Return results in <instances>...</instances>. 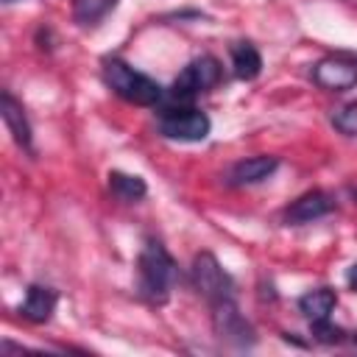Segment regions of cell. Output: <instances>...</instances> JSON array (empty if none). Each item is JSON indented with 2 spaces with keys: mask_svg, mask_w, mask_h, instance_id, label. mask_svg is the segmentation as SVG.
I'll list each match as a JSON object with an SVG mask.
<instances>
[{
  "mask_svg": "<svg viewBox=\"0 0 357 357\" xmlns=\"http://www.w3.org/2000/svg\"><path fill=\"white\" fill-rule=\"evenodd\" d=\"M176 279L178 265L170 257V251L159 240H145L139 251V293L153 304H165L170 298Z\"/></svg>",
  "mask_w": 357,
  "mask_h": 357,
  "instance_id": "cell-1",
  "label": "cell"
},
{
  "mask_svg": "<svg viewBox=\"0 0 357 357\" xmlns=\"http://www.w3.org/2000/svg\"><path fill=\"white\" fill-rule=\"evenodd\" d=\"M100 73H103L106 86L134 106H153L162 100V86L151 75L126 64L123 59H103Z\"/></svg>",
  "mask_w": 357,
  "mask_h": 357,
  "instance_id": "cell-2",
  "label": "cell"
},
{
  "mask_svg": "<svg viewBox=\"0 0 357 357\" xmlns=\"http://www.w3.org/2000/svg\"><path fill=\"white\" fill-rule=\"evenodd\" d=\"M220 75H223L220 61H218L215 56L204 53V56L192 59V61H190V64L176 75V81H173V86H170V92H167V95H170V100H173V103L178 100V106H184V103H190L195 95L209 92L212 86H218Z\"/></svg>",
  "mask_w": 357,
  "mask_h": 357,
  "instance_id": "cell-3",
  "label": "cell"
},
{
  "mask_svg": "<svg viewBox=\"0 0 357 357\" xmlns=\"http://www.w3.org/2000/svg\"><path fill=\"white\" fill-rule=\"evenodd\" d=\"M159 131L167 139H178V142H201L209 137L212 123L206 117V112L184 103V106H167L165 112H159Z\"/></svg>",
  "mask_w": 357,
  "mask_h": 357,
  "instance_id": "cell-4",
  "label": "cell"
},
{
  "mask_svg": "<svg viewBox=\"0 0 357 357\" xmlns=\"http://www.w3.org/2000/svg\"><path fill=\"white\" fill-rule=\"evenodd\" d=\"M190 279H192V287L209 301H220V298H234V282L231 276L223 271V265L218 262V257L212 251H201L192 257V265H190Z\"/></svg>",
  "mask_w": 357,
  "mask_h": 357,
  "instance_id": "cell-5",
  "label": "cell"
},
{
  "mask_svg": "<svg viewBox=\"0 0 357 357\" xmlns=\"http://www.w3.org/2000/svg\"><path fill=\"white\" fill-rule=\"evenodd\" d=\"M312 81L329 92H346L357 86V53L354 50H335L326 53L312 67Z\"/></svg>",
  "mask_w": 357,
  "mask_h": 357,
  "instance_id": "cell-6",
  "label": "cell"
},
{
  "mask_svg": "<svg viewBox=\"0 0 357 357\" xmlns=\"http://www.w3.org/2000/svg\"><path fill=\"white\" fill-rule=\"evenodd\" d=\"M212 326H215V335L234 349H248L257 343V332L245 321V315L237 310L234 298H220L212 304Z\"/></svg>",
  "mask_w": 357,
  "mask_h": 357,
  "instance_id": "cell-7",
  "label": "cell"
},
{
  "mask_svg": "<svg viewBox=\"0 0 357 357\" xmlns=\"http://www.w3.org/2000/svg\"><path fill=\"white\" fill-rule=\"evenodd\" d=\"M335 209V198L324 190H310L304 195H298L287 209H284V223L287 226H301V223H312L324 215H329Z\"/></svg>",
  "mask_w": 357,
  "mask_h": 357,
  "instance_id": "cell-8",
  "label": "cell"
},
{
  "mask_svg": "<svg viewBox=\"0 0 357 357\" xmlns=\"http://www.w3.org/2000/svg\"><path fill=\"white\" fill-rule=\"evenodd\" d=\"M0 112H3V120H6V128H8L11 139H14L22 151L33 153V131H31V123H28V117H25L22 103H20L8 89H3V95H0Z\"/></svg>",
  "mask_w": 357,
  "mask_h": 357,
  "instance_id": "cell-9",
  "label": "cell"
},
{
  "mask_svg": "<svg viewBox=\"0 0 357 357\" xmlns=\"http://www.w3.org/2000/svg\"><path fill=\"white\" fill-rule=\"evenodd\" d=\"M56 304H59V293L47 284H28L25 290V298L20 304V315L31 324H47L56 312Z\"/></svg>",
  "mask_w": 357,
  "mask_h": 357,
  "instance_id": "cell-10",
  "label": "cell"
},
{
  "mask_svg": "<svg viewBox=\"0 0 357 357\" xmlns=\"http://www.w3.org/2000/svg\"><path fill=\"white\" fill-rule=\"evenodd\" d=\"M279 167V159L276 156H251V159H243L237 165H231V170L226 173V184L229 187H248V184H259L265 181L268 176H273V170Z\"/></svg>",
  "mask_w": 357,
  "mask_h": 357,
  "instance_id": "cell-11",
  "label": "cell"
},
{
  "mask_svg": "<svg viewBox=\"0 0 357 357\" xmlns=\"http://www.w3.org/2000/svg\"><path fill=\"white\" fill-rule=\"evenodd\" d=\"M337 307V293L332 287H315L310 293H304L298 298V312L307 318V321H321V318H329V312Z\"/></svg>",
  "mask_w": 357,
  "mask_h": 357,
  "instance_id": "cell-12",
  "label": "cell"
},
{
  "mask_svg": "<svg viewBox=\"0 0 357 357\" xmlns=\"http://www.w3.org/2000/svg\"><path fill=\"white\" fill-rule=\"evenodd\" d=\"M231 67L240 81H254L262 73V56L251 42H234L231 45Z\"/></svg>",
  "mask_w": 357,
  "mask_h": 357,
  "instance_id": "cell-13",
  "label": "cell"
},
{
  "mask_svg": "<svg viewBox=\"0 0 357 357\" xmlns=\"http://www.w3.org/2000/svg\"><path fill=\"white\" fill-rule=\"evenodd\" d=\"M109 190H112V195H114L117 201L134 204V201L145 198L148 184H145V178H139V176H131V173H123V170H112V173H109Z\"/></svg>",
  "mask_w": 357,
  "mask_h": 357,
  "instance_id": "cell-14",
  "label": "cell"
},
{
  "mask_svg": "<svg viewBox=\"0 0 357 357\" xmlns=\"http://www.w3.org/2000/svg\"><path fill=\"white\" fill-rule=\"evenodd\" d=\"M114 6L117 0H73V17L78 25L89 28V25H98Z\"/></svg>",
  "mask_w": 357,
  "mask_h": 357,
  "instance_id": "cell-15",
  "label": "cell"
},
{
  "mask_svg": "<svg viewBox=\"0 0 357 357\" xmlns=\"http://www.w3.org/2000/svg\"><path fill=\"white\" fill-rule=\"evenodd\" d=\"M332 126H335L340 134L354 137V134H357V100L337 106V109L332 112Z\"/></svg>",
  "mask_w": 357,
  "mask_h": 357,
  "instance_id": "cell-16",
  "label": "cell"
},
{
  "mask_svg": "<svg viewBox=\"0 0 357 357\" xmlns=\"http://www.w3.org/2000/svg\"><path fill=\"white\" fill-rule=\"evenodd\" d=\"M310 332H312V337H315L318 343H326V346H332V343H343V340H346V332H343L337 324H332L329 318L310 321Z\"/></svg>",
  "mask_w": 357,
  "mask_h": 357,
  "instance_id": "cell-17",
  "label": "cell"
},
{
  "mask_svg": "<svg viewBox=\"0 0 357 357\" xmlns=\"http://www.w3.org/2000/svg\"><path fill=\"white\" fill-rule=\"evenodd\" d=\"M346 282H349V287H351V290H357V262L349 268V273H346Z\"/></svg>",
  "mask_w": 357,
  "mask_h": 357,
  "instance_id": "cell-18",
  "label": "cell"
},
{
  "mask_svg": "<svg viewBox=\"0 0 357 357\" xmlns=\"http://www.w3.org/2000/svg\"><path fill=\"white\" fill-rule=\"evenodd\" d=\"M6 3H14V0H6Z\"/></svg>",
  "mask_w": 357,
  "mask_h": 357,
  "instance_id": "cell-19",
  "label": "cell"
},
{
  "mask_svg": "<svg viewBox=\"0 0 357 357\" xmlns=\"http://www.w3.org/2000/svg\"><path fill=\"white\" fill-rule=\"evenodd\" d=\"M349 3H357V0H349Z\"/></svg>",
  "mask_w": 357,
  "mask_h": 357,
  "instance_id": "cell-20",
  "label": "cell"
}]
</instances>
